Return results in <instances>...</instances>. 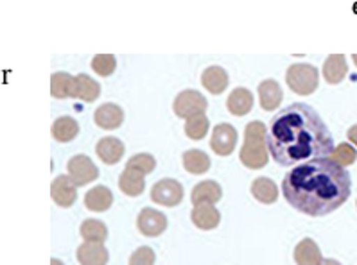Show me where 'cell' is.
<instances>
[{
  "mask_svg": "<svg viewBox=\"0 0 357 265\" xmlns=\"http://www.w3.org/2000/svg\"><path fill=\"white\" fill-rule=\"evenodd\" d=\"M228 74L223 67H218V65H212V67L205 68L202 74V84L203 88L208 90L214 95H219V93H223L225 90L228 88Z\"/></svg>",
  "mask_w": 357,
  "mask_h": 265,
  "instance_id": "17",
  "label": "cell"
},
{
  "mask_svg": "<svg viewBox=\"0 0 357 265\" xmlns=\"http://www.w3.org/2000/svg\"><path fill=\"white\" fill-rule=\"evenodd\" d=\"M126 168H131V170H137V172H142L144 176H147V174H151L156 168V160L151 154H147V152H140V154L131 156L130 160H128Z\"/></svg>",
  "mask_w": 357,
  "mask_h": 265,
  "instance_id": "30",
  "label": "cell"
},
{
  "mask_svg": "<svg viewBox=\"0 0 357 265\" xmlns=\"http://www.w3.org/2000/svg\"><path fill=\"white\" fill-rule=\"evenodd\" d=\"M81 236H83L84 242H99V244H105V240L108 239V227L102 220L97 219H86L79 227Z\"/></svg>",
  "mask_w": 357,
  "mask_h": 265,
  "instance_id": "27",
  "label": "cell"
},
{
  "mask_svg": "<svg viewBox=\"0 0 357 265\" xmlns=\"http://www.w3.org/2000/svg\"><path fill=\"white\" fill-rule=\"evenodd\" d=\"M352 192L350 174L332 158H318L294 167L282 182V194L294 210L311 217L336 211Z\"/></svg>",
  "mask_w": 357,
  "mask_h": 265,
  "instance_id": "2",
  "label": "cell"
},
{
  "mask_svg": "<svg viewBox=\"0 0 357 265\" xmlns=\"http://www.w3.org/2000/svg\"><path fill=\"white\" fill-rule=\"evenodd\" d=\"M114 204V194L108 186H93L86 192L84 195V207L89 208L90 211H106L109 207Z\"/></svg>",
  "mask_w": 357,
  "mask_h": 265,
  "instance_id": "19",
  "label": "cell"
},
{
  "mask_svg": "<svg viewBox=\"0 0 357 265\" xmlns=\"http://www.w3.org/2000/svg\"><path fill=\"white\" fill-rule=\"evenodd\" d=\"M181 160H183V168L190 174H205L211 170V158H208L206 152L199 151V149H189V151H185Z\"/></svg>",
  "mask_w": 357,
  "mask_h": 265,
  "instance_id": "25",
  "label": "cell"
},
{
  "mask_svg": "<svg viewBox=\"0 0 357 265\" xmlns=\"http://www.w3.org/2000/svg\"><path fill=\"white\" fill-rule=\"evenodd\" d=\"M237 145V131L230 124H218L212 131L211 147L218 156H230Z\"/></svg>",
  "mask_w": 357,
  "mask_h": 265,
  "instance_id": "8",
  "label": "cell"
},
{
  "mask_svg": "<svg viewBox=\"0 0 357 265\" xmlns=\"http://www.w3.org/2000/svg\"><path fill=\"white\" fill-rule=\"evenodd\" d=\"M321 265H341V264L337 260H324V264Z\"/></svg>",
  "mask_w": 357,
  "mask_h": 265,
  "instance_id": "35",
  "label": "cell"
},
{
  "mask_svg": "<svg viewBox=\"0 0 357 265\" xmlns=\"http://www.w3.org/2000/svg\"><path fill=\"white\" fill-rule=\"evenodd\" d=\"M347 136H349L350 143H354V145H356V147H357V124H356V126L350 127L349 133H347Z\"/></svg>",
  "mask_w": 357,
  "mask_h": 265,
  "instance_id": "34",
  "label": "cell"
},
{
  "mask_svg": "<svg viewBox=\"0 0 357 265\" xmlns=\"http://www.w3.org/2000/svg\"><path fill=\"white\" fill-rule=\"evenodd\" d=\"M294 262H296V265H321L324 257H321V251H319L314 240L303 239L294 248Z\"/></svg>",
  "mask_w": 357,
  "mask_h": 265,
  "instance_id": "21",
  "label": "cell"
},
{
  "mask_svg": "<svg viewBox=\"0 0 357 265\" xmlns=\"http://www.w3.org/2000/svg\"><path fill=\"white\" fill-rule=\"evenodd\" d=\"M124 143L121 142L115 136H105L97 142L96 145V152L99 156V160L106 165H115L122 160V156H124Z\"/></svg>",
  "mask_w": 357,
  "mask_h": 265,
  "instance_id": "13",
  "label": "cell"
},
{
  "mask_svg": "<svg viewBox=\"0 0 357 265\" xmlns=\"http://www.w3.org/2000/svg\"><path fill=\"white\" fill-rule=\"evenodd\" d=\"M67 170L72 182L76 183V186L89 185V183L96 182L99 177V168L93 165L89 156L84 154L72 156L67 163Z\"/></svg>",
  "mask_w": 357,
  "mask_h": 265,
  "instance_id": "7",
  "label": "cell"
},
{
  "mask_svg": "<svg viewBox=\"0 0 357 265\" xmlns=\"http://www.w3.org/2000/svg\"><path fill=\"white\" fill-rule=\"evenodd\" d=\"M252 195L259 202L271 204L278 199V186L269 177H257L255 182L252 183Z\"/></svg>",
  "mask_w": 357,
  "mask_h": 265,
  "instance_id": "26",
  "label": "cell"
},
{
  "mask_svg": "<svg viewBox=\"0 0 357 265\" xmlns=\"http://www.w3.org/2000/svg\"><path fill=\"white\" fill-rule=\"evenodd\" d=\"M286 83L294 93L298 95H309L314 93L319 84L318 68L309 63L291 65L286 72Z\"/></svg>",
  "mask_w": 357,
  "mask_h": 265,
  "instance_id": "4",
  "label": "cell"
},
{
  "mask_svg": "<svg viewBox=\"0 0 357 265\" xmlns=\"http://www.w3.org/2000/svg\"><path fill=\"white\" fill-rule=\"evenodd\" d=\"M223 198V190L219 183L206 179V182L198 183L190 192V201L194 207H203V204H215L219 199Z\"/></svg>",
  "mask_w": 357,
  "mask_h": 265,
  "instance_id": "12",
  "label": "cell"
},
{
  "mask_svg": "<svg viewBox=\"0 0 357 265\" xmlns=\"http://www.w3.org/2000/svg\"><path fill=\"white\" fill-rule=\"evenodd\" d=\"M268 151L282 167L331 158L334 138L314 108L294 102L278 111L268 129Z\"/></svg>",
  "mask_w": 357,
  "mask_h": 265,
  "instance_id": "1",
  "label": "cell"
},
{
  "mask_svg": "<svg viewBox=\"0 0 357 265\" xmlns=\"http://www.w3.org/2000/svg\"><path fill=\"white\" fill-rule=\"evenodd\" d=\"M227 108L231 115L244 117L253 110V93L248 88H236L228 95Z\"/></svg>",
  "mask_w": 357,
  "mask_h": 265,
  "instance_id": "20",
  "label": "cell"
},
{
  "mask_svg": "<svg viewBox=\"0 0 357 265\" xmlns=\"http://www.w3.org/2000/svg\"><path fill=\"white\" fill-rule=\"evenodd\" d=\"M51 133L52 138H54L56 142H72V140L77 136V133H79V124H77L72 117H67V115H65V117L56 118L54 124H52L51 127Z\"/></svg>",
  "mask_w": 357,
  "mask_h": 265,
  "instance_id": "24",
  "label": "cell"
},
{
  "mask_svg": "<svg viewBox=\"0 0 357 265\" xmlns=\"http://www.w3.org/2000/svg\"><path fill=\"white\" fill-rule=\"evenodd\" d=\"M52 201L61 208H70L77 198V186L70 176H58L51 185Z\"/></svg>",
  "mask_w": 357,
  "mask_h": 265,
  "instance_id": "10",
  "label": "cell"
},
{
  "mask_svg": "<svg viewBox=\"0 0 357 265\" xmlns=\"http://www.w3.org/2000/svg\"><path fill=\"white\" fill-rule=\"evenodd\" d=\"M51 265H65V264H63V262H61V260H56V258H52Z\"/></svg>",
  "mask_w": 357,
  "mask_h": 265,
  "instance_id": "36",
  "label": "cell"
},
{
  "mask_svg": "<svg viewBox=\"0 0 357 265\" xmlns=\"http://www.w3.org/2000/svg\"><path fill=\"white\" fill-rule=\"evenodd\" d=\"M183 199V186L176 179L165 177L155 183L151 188V201L160 207H178Z\"/></svg>",
  "mask_w": 357,
  "mask_h": 265,
  "instance_id": "6",
  "label": "cell"
},
{
  "mask_svg": "<svg viewBox=\"0 0 357 265\" xmlns=\"http://www.w3.org/2000/svg\"><path fill=\"white\" fill-rule=\"evenodd\" d=\"M352 59H354V63H356V67H357V54H354Z\"/></svg>",
  "mask_w": 357,
  "mask_h": 265,
  "instance_id": "37",
  "label": "cell"
},
{
  "mask_svg": "<svg viewBox=\"0 0 357 265\" xmlns=\"http://www.w3.org/2000/svg\"><path fill=\"white\" fill-rule=\"evenodd\" d=\"M331 158L336 163H340L341 167H349V165L356 163L357 160V151L356 149L350 145V143H341V145H337V147H334V151H332Z\"/></svg>",
  "mask_w": 357,
  "mask_h": 265,
  "instance_id": "32",
  "label": "cell"
},
{
  "mask_svg": "<svg viewBox=\"0 0 357 265\" xmlns=\"http://www.w3.org/2000/svg\"><path fill=\"white\" fill-rule=\"evenodd\" d=\"M156 255L151 248L142 246L130 257V265H155Z\"/></svg>",
  "mask_w": 357,
  "mask_h": 265,
  "instance_id": "33",
  "label": "cell"
},
{
  "mask_svg": "<svg viewBox=\"0 0 357 265\" xmlns=\"http://www.w3.org/2000/svg\"><path fill=\"white\" fill-rule=\"evenodd\" d=\"M76 257L81 265H106L108 264L109 255L105 244H99V242H83L77 248Z\"/></svg>",
  "mask_w": 357,
  "mask_h": 265,
  "instance_id": "14",
  "label": "cell"
},
{
  "mask_svg": "<svg viewBox=\"0 0 357 265\" xmlns=\"http://www.w3.org/2000/svg\"><path fill=\"white\" fill-rule=\"evenodd\" d=\"M92 68L101 77L112 76L117 68V59L112 54H97L92 59Z\"/></svg>",
  "mask_w": 357,
  "mask_h": 265,
  "instance_id": "31",
  "label": "cell"
},
{
  "mask_svg": "<svg viewBox=\"0 0 357 265\" xmlns=\"http://www.w3.org/2000/svg\"><path fill=\"white\" fill-rule=\"evenodd\" d=\"M72 88H74V77L67 72H56L51 76V95L54 99L72 97Z\"/></svg>",
  "mask_w": 357,
  "mask_h": 265,
  "instance_id": "28",
  "label": "cell"
},
{
  "mask_svg": "<svg viewBox=\"0 0 357 265\" xmlns=\"http://www.w3.org/2000/svg\"><path fill=\"white\" fill-rule=\"evenodd\" d=\"M282 99H284V93H282L280 84L275 79H266L259 84V101L264 111L277 110L282 104Z\"/></svg>",
  "mask_w": 357,
  "mask_h": 265,
  "instance_id": "16",
  "label": "cell"
},
{
  "mask_svg": "<svg viewBox=\"0 0 357 265\" xmlns=\"http://www.w3.org/2000/svg\"><path fill=\"white\" fill-rule=\"evenodd\" d=\"M190 220L199 230L211 232L221 223V214H219L218 208H214V204H203V207H194L192 214H190Z\"/></svg>",
  "mask_w": 357,
  "mask_h": 265,
  "instance_id": "18",
  "label": "cell"
},
{
  "mask_svg": "<svg viewBox=\"0 0 357 265\" xmlns=\"http://www.w3.org/2000/svg\"><path fill=\"white\" fill-rule=\"evenodd\" d=\"M93 120L101 129H117L124 122V111H122L121 106L114 104V102H106V104L97 108L96 113H93Z\"/></svg>",
  "mask_w": 357,
  "mask_h": 265,
  "instance_id": "11",
  "label": "cell"
},
{
  "mask_svg": "<svg viewBox=\"0 0 357 265\" xmlns=\"http://www.w3.org/2000/svg\"><path fill=\"white\" fill-rule=\"evenodd\" d=\"M119 188H121L122 194L130 195V198H139L144 188H146L144 174L131 170V168H124L121 176H119Z\"/></svg>",
  "mask_w": 357,
  "mask_h": 265,
  "instance_id": "22",
  "label": "cell"
},
{
  "mask_svg": "<svg viewBox=\"0 0 357 265\" xmlns=\"http://www.w3.org/2000/svg\"><path fill=\"white\" fill-rule=\"evenodd\" d=\"M208 127H211V122L205 113L194 115L185 120V135L190 140H203L208 133Z\"/></svg>",
  "mask_w": 357,
  "mask_h": 265,
  "instance_id": "29",
  "label": "cell"
},
{
  "mask_svg": "<svg viewBox=\"0 0 357 265\" xmlns=\"http://www.w3.org/2000/svg\"><path fill=\"white\" fill-rule=\"evenodd\" d=\"M268 127L261 120H253L244 129V145L239 152V160L244 167L259 170L269 161L268 151Z\"/></svg>",
  "mask_w": 357,
  "mask_h": 265,
  "instance_id": "3",
  "label": "cell"
},
{
  "mask_svg": "<svg viewBox=\"0 0 357 265\" xmlns=\"http://www.w3.org/2000/svg\"><path fill=\"white\" fill-rule=\"evenodd\" d=\"M101 95V84L92 79L86 74H79L74 77V88H72V97L79 99L84 102H93Z\"/></svg>",
  "mask_w": 357,
  "mask_h": 265,
  "instance_id": "15",
  "label": "cell"
},
{
  "mask_svg": "<svg viewBox=\"0 0 357 265\" xmlns=\"http://www.w3.org/2000/svg\"><path fill=\"white\" fill-rule=\"evenodd\" d=\"M349 74V65L343 54H332L325 59L324 77L328 84H340Z\"/></svg>",
  "mask_w": 357,
  "mask_h": 265,
  "instance_id": "23",
  "label": "cell"
},
{
  "mask_svg": "<svg viewBox=\"0 0 357 265\" xmlns=\"http://www.w3.org/2000/svg\"><path fill=\"white\" fill-rule=\"evenodd\" d=\"M206 108H208V102L198 90H183V92L178 93L174 104H172L174 113L180 118H185V120L194 115L205 113Z\"/></svg>",
  "mask_w": 357,
  "mask_h": 265,
  "instance_id": "5",
  "label": "cell"
},
{
  "mask_svg": "<svg viewBox=\"0 0 357 265\" xmlns=\"http://www.w3.org/2000/svg\"><path fill=\"white\" fill-rule=\"evenodd\" d=\"M137 227L144 236H160L167 230V217L153 208H144L137 217Z\"/></svg>",
  "mask_w": 357,
  "mask_h": 265,
  "instance_id": "9",
  "label": "cell"
}]
</instances>
